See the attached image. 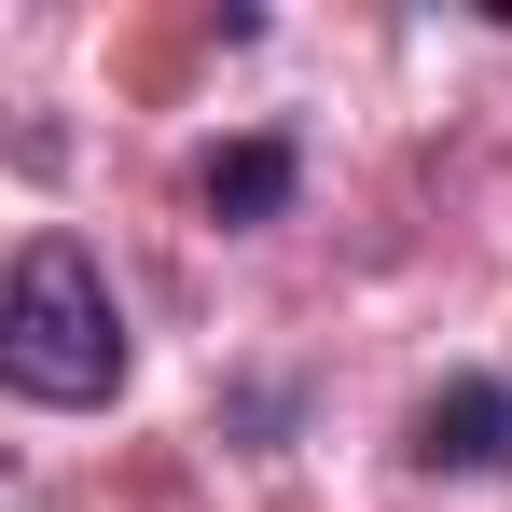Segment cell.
<instances>
[{"mask_svg":"<svg viewBox=\"0 0 512 512\" xmlns=\"http://www.w3.org/2000/svg\"><path fill=\"white\" fill-rule=\"evenodd\" d=\"M416 457H429V471H499V457H512V388H485V374L429 388V416H416Z\"/></svg>","mask_w":512,"mask_h":512,"instance_id":"obj_3","label":"cell"},{"mask_svg":"<svg viewBox=\"0 0 512 512\" xmlns=\"http://www.w3.org/2000/svg\"><path fill=\"white\" fill-rule=\"evenodd\" d=\"M0 388L56 402V416L125 388V305H111L84 236H28L14 250V277H0Z\"/></svg>","mask_w":512,"mask_h":512,"instance_id":"obj_1","label":"cell"},{"mask_svg":"<svg viewBox=\"0 0 512 512\" xmlns=\"http://www.w3.org/2000/svg\"><path fill=\"white\" fill-rule=\"evenodd\" d=\"M291 180H305V153H291V139H222V153L194 167V208H208L222 236H250V222H277V208H291Z\"/></svg>","mask_w":512,"mask_h":512,"instance_id":"obj_2","label":"cell"}]
</instances>
